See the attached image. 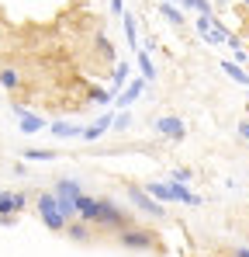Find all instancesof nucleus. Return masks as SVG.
<instances>
[{
    "label": "nucleus",
    "instance_id": "nucleus-26",
    "mask_svg": "<svg viewBox=\"0 0 249 257\" xmlns=\"http://www.w3.org/2000/svg\"><path fill=\"white\" fill-rule=\"evenodd\" d=\"M111 11H114V14H124V4L122 0H111Z\"/></svg>",
    "mask_w": 249,
    "mask_h": 257
},
{
    "label": "nucleus",
    "instance_id": "nucleus-15",
    "mask_svg": "<svg viewBox=\"0 0 249 257\" xmlns=\"http://www.w3.org/2000/svg\"><path fill=\"white\" fill-rule=\"evenodd\" d=\"M128 73H132V66H128V63H118V66H114V77H111V94H122V90H124Z\"/></svg>",
    "mask_w": 249,
    "mask_h": 257
},
{
    "label": "nucleus",
    "instance_id": "nucleus-7",
    "mask_svg": "<svg viewBox=\"0 0 249 257\" xmlns=\"http://www.w3.org/2000/svg\"><path fill=\"white\" fill-rule=\"evenodd\" d=\"M142 90H146V80H132V84H124V90L114 97V104H118L122 111H128V108H132V104L142 97Z\"/></svg>",
    "mask_w": 249,
    "mask_h": 257
},
{
    "label": "nucleus",
    "instance_id": "nucleus-18",
    "mask_svg": "<svg viewBox=\"0 0 249 257\" xmlns=\"http://www.w3.org/2000/svg\"><path fill=\"white\" fill-rule=\"evenodd\" d=\"M66 233H70V240H76V243H86V240H90V229H86V222H70V226H66Z\"/></svg>",
    "mask_w": 249,
    "mask_h": 257
},
{
    "label": "nucleus",
    "instance_id": "nucleus-9",
    "mask_svg": "<svg viewBox=\"0 0 249 257\" xmlns=\"http://www.w3.org/2000/svg\"><path fill=\"white\" fill-rule=\"evenodd\" d=\"M83 195V184L80 181H70V177H66V181H59V184H56V198H59V202H73V205H76V198H80Z\"/></svg>",
    "mask_w": 249,
    "mask_h": 257
},
{
    "label": "nucleus",
    "instance_id": "nucleus-8",
    "mask_svg": "<svg viewBox=\"0 0 249 257\" xmlns=\"http://www.w3.org/2000/svg\"><path fill=\"white\" fill-rule=\"evenodd\" d=\"M108 128H114V115H111V111H104V115H100V118H97L94 125H86V128H83V136H80V139H86V143H97V139H100V136H104Z\"/></svg>",
    "mask_w": 249,
    "mask_h": 257
},
{
    "label": "nucleus",
    "instance_id": "nucleus-22",
    "mask_svg": "<svg viewBox=\"0 0 249 257\" xmlns=\"http://www.w3.org/2000/svg\"><path fill=\"white\" fill-rule=\"evenodd\" d=\"M90 101H94V104H108V101H114V94H111V90H94Z\"/></svg>",
    "mask_w": 249,
    "mask_h": 257
},
{
    "label": "nucleus",
    "instance_id": "nucleus-16",
    "mask_svg": "<svg viewBox=\"0 0 249 257\" xmlns=\"http://www.w3.org/2000/svg\"><path fill=\"white\" fill-rule=\"evenodd\" d=\"M222 70L236 80V84H242V87H249V73H246V66H239V63H232V59H225L222 63Z\"/></svg>",
    "mask_w": 249,
    "mask_h": 257
},
{
    "label": "nucleus",
    "instance_id": "nucleus-14",
    "mask_svg": "<svg viewBox=\"0 0 249 257\" xmlns=\"http://www.w3.org/2000/svg\"><path fill=\"white\" fill-rule=\"evenodd\" d=\"M160 18H166V21H170V25H176V28H180V25L187 21V18H184V7H180V4H160Z\"/></svg>",
    "mask_w": 249,
    "mask_h": 257
},
{
    "label": "nucleus",
    "instance_id": "nucleus-1",
    "mask_svg": "<svg viewBox=\"0 0 249 257\" xmlns=\"http://www.w3.org/2000/svg\"><path fill=\"white\" fill-rule=\"evenodd\" d=\"M76 219H83V222H104V226H124L128 222V215L111 198H94V195H80L76 198Z\"/></svg>",
    "mask_w": 249,
    "mask_h": 257
},
{
    "label": "nucleus",
    "instance_id": "nucleus-5",
    "mask_svg": "<svg viewBox=\"0 0 249 257\" xmlns=\"http://www.w3.org/2000/svg\"><path fill=\"white\" fill-rule=\"evenodd\" d=\"M10 111H14V118H18V125H21V132H24V136H35V132H42V128H48L42 115L28 111V108H21V104H10Z\"/></svg>",
    "mask_w": 249,
    "mask_h": 257
},
{
    "label": "nucleus",
    "instance_id": "nucleus-23",
    "mask_svg": "<svg viewBox=\"0 0 249 257\" xmlns=\"http://www.w3.org/2000/svg\"><path fill=\"white\" fill-rule=\"evenodd\" d=\"M128 125H132V111H118V115H114V128H122V132H124Z\"/></svg>",
    "mask_w": 249,
    "mask_h": 257
},
{
    "label": "nucleus",
    "instance_id": "nucleus-27",
    "mask_svg": "<svg viewBox=\"0 0 249 257\" xmlns=\"http://www.w3.org/2000/svg\"><path fill=\"white\" fill-rule=\"evenodd\" d=\"M236 257H249V247H236Z\"/></svg>",
    "mask_w": 249,
    "mask_h": 257
},
{
    "label": "nucleus",
    "instance_id": "nucleus-6",
    "mask_svg": "<svg viewBox=\"0 0 249 257\" xmlns=\"http://www.w3.org/2000/svg\"><path fill=\"white\" fill-rule=\"evenodd\" d=\"M156 132L166 136V139H184V136H187V125H184V118H176V115H163V118H156Z\"/></svg>",
    "mask_w": 249,
    "mask_h": 257
},
{
    "label": "nucleus",
    "instance_id": "nucleus-2",
    "mask_svg": "<svg viewBox=\"0 0 249 257\" xmlns=\"http://www.w3.org/2000/svg\"><path fill=\"white\" fill-rule=\"evenodd\" d=\"M38 219L52 229V233H62L66 226H70V219L62 215L59 209V198H56V191H42L38 195Z\"/></svg>",
    "mask_w": 249,
    "mask_h": 257
},
{
    "label": "nucleus",
    "instance_id": "nucleus-3",
    "mask_svg": "<svg viewBox=\"0 0 249 257\" xmlns=\"http://www.w3.org/2000/svg\"><path fill=\"white\" fill-rule=\"evenodd\" d=\"M128 198H132V205L138 209V212H146V215H152V219H163L166 209H163V202H156L146 188H138V184H128Z\"/></svg>",
    "mask_w": 249,
    "mask_h": 257
},
{
    "label": "nucleus",
    "instance_id": "nucleus-20",
    "mask_svg": "<svg viewBox=\"0 0 249 257\" xmlns=\"http://www.w3.org/2000/svg\"><path fill=\"white\" fill-rule=\"evenodd\" d=\"M184 11H194V14H211V0H176Z\"/></svg>",
    "mask_w": 249,
    "mask_h": 257
},
{
    "label": "nucleus",
    "instance_id": "nucleus-12",
    "mask_svg": "<svg viewBox=\"0 0 249 257\" xmlns=\"http://www.w3.org/2000/svg\"><path fill=\"white\" fill-rule=\"evenodd\" d=\"M135 63H138V73H142V80H146V84L160 77V73H156V66H152V52L138 49V52H135Z\"/></svg>",
    "mask_w": 249,
    "mask_h": 257
},
{
    "label": "nucleus",
    "instance_id": "nucleus-13",
    "mask_svg": "<svg viewBox=\"0 0 249 257\" xmlns=\"http://www.w3.org/2000/svg\"><path fill=\"white\" fill-rule=\"evenodd\" d=\"M122 25H124V39H128V45H132V52H138L142 45H138V25H135V14H132V11L122 14Z\"/></svg>",
    "mask_w": 249,
    "mask_h": 257
},
{
    "label": "nucleus",
    "instance_id": "nucleus-17",
    "mask_svg": "<svg viewBox=\"0 0 249 257\" xmlns=\"http://www.w3.org/2000/svg\"><path fill=\"white\" fill-rule=\"evenodd\" d=\"M146 191L156 198V202H173V191H170V181H152L146 184Z\"/></svg>",
    "mask_w": 249,
    "mask_h": 257
},
{
    "label": "nucleus",
    "instance_id": "nucleus-28",
    "mask_svg": "<svg viewBox=\"0 0 249 257\" xmlns=\"http://www.w3.org/2000/svg\"><path fill=\"white\" fill-rule=\"evenodd\" d=\"M160 4H176V0H160Z\"/></svg>",
    "mask_w": 249,
    "mask_h": 257
},
{
    "label": "nucleus",
    "instance_id": "nucleus-24",
    "mask_svg": "<svg viewBox=\"0 0 249 257\" xmlns=\"http://www.w3.org/2000/svg\"><path fill=\"white\" fill-rule=\"evenodd\" d=\"M190 177H194V174L187 171V167H176V171H173V181H184V184H190Z\"/></svg>",
    "mask_w": 249,
    "mask_h": 257
},
{
    "label": "nucleus",
    "instance_id": "nucleus-10",
    "mask_svg": "<svg viewBox=\"0 0 249 257\" xmlns=\"http://www.w3.org/2000/svg\"><path fill=\"white\" fill-rule=\"evenodd\" d=\"M122 243H124V247L149 250V247H152V236H149V233H142V229H124V233H122Z\"/></svg>",
    "mask_w": 249,
    "mask_h": 257
},
{
    "label": "nucleus",
    "instance_id": "nucleus-19",
    "mask_svg": "<svg viewBox=\"0 0 249 257\" xmlns=\"http://www.w3.org/2000/svg\"><path fill=\"white\" fill-rule=\"evenodd\" d=\"M21 157L32 160V164H45V160H56L59 153H52V150H21Z\"/></svg>",
    "mask_w": 249,
    "mask_h": 257
},
{
    "label": "nucleus",
    "instance_id": "nucleus-21",
    "mask_svg": "<svg viewBox=\"0 0 249 257\" xmlns=\"http://www.w3.org/2000/svg\"><path fill=\"white\" fill-rule=\"evenodd\" d=\"M0 87H7V90L21 87V77H18V70H0Z\"/></svg>",
    "mask_w": 249,
    "mask_h": 257
},
{
    "label": "nucleus",
    "instance_id": "nucleus-4",
    "mask_svg": "<svg viewBox=\"0 0 249 257\" xmlns=\"http://www.w3.org/2000/svg\"><path fill=\"white\" fill-rule=\"evenodd\" d=\"M28 195L24 191H0V219H14L18 212H24Z\"/></svg>",
    "mask_w": 249,
    "mask_h": 257
},
{
    "label": "nucleus",
    "instance_id": "nucleus-29",
    "mask_svg": "<svg viewBox=\"0 0 249 257\" xmlns=\"http://www.w3.org/2000/svg\"><path fill=\"white\" fill-rule=\"evenodd\" d=\"M242 4H249V0H242Z\"/></svg>",
    "mask_w": 249,
    "mask_h": 257
},
{
    "label": "nucleus",
    "instance_id": "nucleus-11",
    "mask_svg": "<svg viewBox=\"0 0 249 257\" xmlns=\"http://www.w3.org/2000/svg\"><path fill=\"white\" fill-rule=\"evenodd\" d=\"M48 132H52L56 139H80V136H83V128H80V125H73V122H66V118L52 122V125H48Z\"/></svg>",
    "mask_w": 249,
    "mask_h": 257
},
{
    "label": "nucleus",
    "instance_id": "nucleus-25",
    "mask_svg": "<svg viewBox=\"0 0 249 257\" xmlns=\"http://www.w3.org/2000/svg\"><path fill=\"white\" fill-rule=\"evenodd\" d=\"M239 136H242V139H249V118H246V122H239Z\"/></svg>",
    "mask_w": 249,
    "mask_h": 257
}]
</instances>
